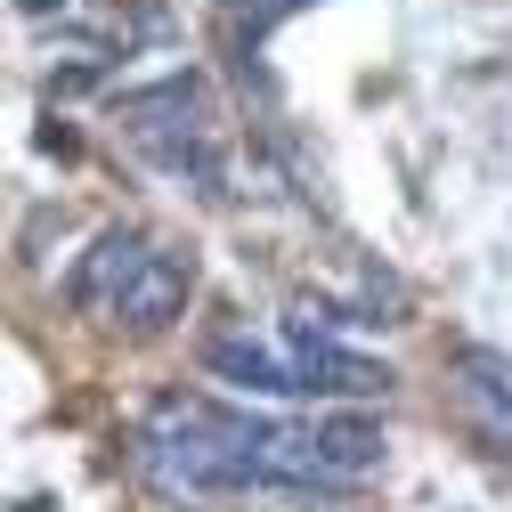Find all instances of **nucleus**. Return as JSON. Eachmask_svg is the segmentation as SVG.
<instances>
[{
	"label": "nucleus",
	"instance_id": "3",
	"mask_svg": "<svg viewBox=\"0 0 512 512\" xmlns=\"http://www.w3.org/2000/svg\"><path fill=\"white\" fill-rule=\"evenodd\" d=\"M285 350H293L301 391H317V399H382L391 391V366L342 350L326 326H309V317H285Z\"/></svg>",
	"mask_w": 512,
	"mask_h": 512
},
{
	"label": "nucleus",
	"instance_id": "4",
	"mask_svg": "<svg viewBox=\"0 0 512 512\" xmlns=\"http://www.w3.org/2000/svg\"><path fill=\"white\" fill-rule=\"evenodd\" d=\"M187 293H196V252L155 244V252H147V269L131 277V293L114 301V326H131V334H163L171 317H187Z\"/></svg>",
	"mask_w": 512,
	"mask_h": 512
},
{
	"label": "nucleus",
	"instance_id": "8",
	"mask_svg": "<svg viewBox=\"0 0 512 512\" xmlns=\"http://www.w3.org/2000/svg\"><path fill=\"white\" fill-rule=\"evenodd\" d=\"M317 447H326V464H334L342 488L366 480V472L382 464V431H374L366 415H334V423H317Z\"/></svg>",
	"mask_w": 512,
	"mask_h": 512
},
{
	"label": "nucleus",
	"instance_id": "5",
	"mask_svg": "<svg viewBox=\"0 0 512 512\" xmlns=\"http://www.w3.org/2000/svg\"><path fill=\"white\" fill-rule=\"evenodd\" d=\"M147 252H155V244H147L139 228H106V236H98V252L82 261V277H74V301H82V309H98V317H114V301L131 293V277L147 269Z\"/></svg>",
	"mask_w": 512,
	"mask_h": 512
},
{
	"label": "nucleus",
	"instance_id": "7",
	"mask_svg": "<svg viewBox=\"0 0 512 512\" xmlns=\"http://www.w3.org/2000/svg\"><path fill=\"white\" fill-rule=\"evenodd\" d=\"M204 366L228 382V391H252V399H293V391H301V374H293L277 350H261V342H212Z\"/></svg>",
	"mask_w": 512,
	"mask_h": 512
},
{
	"label": "nucleus",
	"instance_id": "9",
	"mask_svg": "<svg viewBox=\"0 0 512 512\" xmlns=\"http://www.w3.org/2000/svg\"><path fill=\"white\" fill-rule=\"evenodd\" d=\"M41 147H49V155H74V147H82V139H74V131H66V122H41Z\"/></svg>",
	"mask_w": 512,
	"mask_h": 512
},
{
	"label": "nucleus",
	"instance_id": "2",
	"mask_svg": "<svg viewBox=\"0 0 512 512\" xmlns=\"http://www.w3.org/2000/svg\"><path fill=\"white\" fill-rule=\"evenodd\" d=\"M114 122H122L147 155L187 147V139H212V82H204V74H163V82H147V90H122V98H114Z\"/></svg>",
	"mask_w": 512,
	"mask_h": 512
},
{
	"label": "nucleus",
	"instance_id": "10",
	"mask_svg": "<svg viewBox=\"0 0 512 512\" xmlns=\"http://www.w3.org/2000/svg\"><path fill=\"white\" fill-rule=\"evenodd\" d=\"M244 9H252V33H261L269 17H285V9H301V0H244Z\"/></svg>",
	"mask_w": 512,
	"mask_h": 512
},
{
	"label": "nucleus",
	"instance_id": "1",
	"mask_svg": "<svg viewBox=\"0 0 512 512\" xmlns=\"http://www.w3.org/2000/svg\"><path fill=\"white\" fill-rule=\"evenodd\" d=\"M244 431H252V415H228L212 399H171L139 431V472L163 496H244V488H261L244 456Z\"/></svg>",
	"mask_w": 512,
	"mask_h": 512
},
{
	"label": "nucleus",
	"instance_id": "11",
	"mask_svg": "<svg viewBox=\"0 0 512 512\" xmlns=\"http://www.w3.org/2000/svg\"><path fill=\"white\" fill-rule=\"evenodd\" d=\"M17 9H25V17H57V9H66V0H17Z\"/></svg>",
	"mask_w": 512,
	"mask_h": 512
},
{
	"label": "nucleus",
	"instance_id": "6",
	"mask_svg": "<svg viewBox=\"0 0 512 512\" xmlns=\"http://www.w3.org/2000/svg\"><path fill=\"white\" fill-rule=\"evenodd\" d=\"M456 391H464V407H472L496 439H512V350L464 342V350H456Z\"/></svg>",
	"mask_w": 512,
	"mask_h": 512
}]
</instances>
